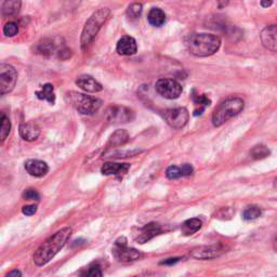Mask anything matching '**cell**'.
Listing matches in <instances>:
<instances>
[{
  "instance_id": "obj_1",
  "label": "cell",
  "mask_w": 277,
  "mask_h": 277,
  "mask_svg": "<svg viewBox=\"0 0 277 277\" xmlns=\"http://www.w3.org/2000/svg\"><path fill=\"white\" fill-rule=\"evenodd\" d=\"M72 233L73 230L71 228H64L56 232L52 236H50L34 253V263L37 267H43V265L49 263L55 257V254L66 245Z\"/></svg>"
},
{
  "instance_id": "obj_2",
  "label": "cell",
  "mask_w": 277,
  "mask_h": 277,
  "mask_svg": "<svg viewBox=\"0 0 277 277\" xmlns=\"http://www.w3.org/2000/svg\"><path fill=\"white\" fill-rule=\"evenodd\" d=\"M186 47L197 58H207L213 55L221 47V39L212 34H192L186 38Z\"/></svg>"
},
{
  "instance_id": "obj_3",
  "label": "cell",
  "mask_w": 277,
  "mask_h": 277,
  "mask_svg": "<svg viewBox=\"0 0 277 277\" xmlns=\"http://www.w3.org/2000/svg\"><path fill=\"white\" fill-rule=\"evenodd\" d=\"M245 103L242 99L231 97L225 99L218 105L212 114V123L214 127H221L231 118L237 116L244 110Z\"/></svg>"
},
{
  "instance_id": "obj_4",
  "label": "cell",
  "mask_w": 277,
  "mask_h": 277,
  "mask_svg": "<svg viewBox=\"0 0 277 277\" xmlns=\"http://www.w3.org/2000/svg\"><path fill=\"white\" fill-rule=\"evenodd\" d=\"M111 15V10L107 8H101L95 11V12L90 16L89 20L86 22L81 33L80 43L81 48L84 50L90 43L92 42L94 37L103 26L105 22L109 20Z\"/></svg>"
},
{
  "instance_id": "obj_5",
  "label": "cell",
  "mask_w": 277,
  "mask_h": 277,
  "mask_svg": "<svg viewBox=\"0 0 277 277\" xmlns=\"http://www.w3.org/2000/svg\"><path fill=\"white\" fill-rule=\"evenodd\" d=\"M70 95L73 105L75 106V109L80 114L93 115L102 106V101L98 98H93L90 97V95L77 92H72Z\"/></svg>"
},
{
  "instance_id": "obj_6",
  "label": "cell",
  "mask_w": 277,
  "mask_h": 277,
  "mask_svg": "<svg viewBox=\"0 0 277 277\" xmlns=\"http://www.w3.org/2000/svg\"><path fill=\"white\" fill-rule=\"evenodd\" d=\"M126 237H119L113 247V256L119 262H132L143 257V254L134 248H128Z\"/></svg>"
},
{
  "instance_id": "obj_7",
  "label": "cell",
  "mask_w": 277,
  "mask_h": 277,
  "mask_svg": "<svg viewBox=\"0 0 277 277\" xmlns=\"http://www.w3.org/2000/svg\"><path fill=\"white\" fill-rule=\"evenodd\" d=\"M18 80V72L12 65L0 64V93L2 95L12 91Z\"/></svg>"
},
{
  "instance_id": "obj_8",
  "label": "cell",
  "mask_w": 277,
  "mask_h": 277,
  "mask_svg": "<svg viewBox=\"0 0 277 277\" xmlns=\"http://www.w3.org/2000/svg\"><path fill=\"white\" fill-rule=\"evenodd\" d=\"M156 91L159 93L162 98L168 100L178 99L182 93V87L181 84L170 78L159 79L155 84Z\"/></svg>"
},
{
  "instance_id": "obj_9",
  "label": "cell",
  "mask_w": 277,
  "mask_h": 277,
  "mask_svg": "<svg viewBox=\"0 0 277 277\" xmlns=\"http://www.w3.org/2000/svg\"><path fill=\"white\" fill-rule=\"evenodd\" d=\"M225 252V247L221 244L198 246L190 251L192 258L197 260H212L221 257Z\"/></svg>"
},
{
  "instance_id": "obj_10",
  "label": "cell",
  "mask_w": 277,
  "mask_h": 277,
  "mask_svg": "<svg viewBox=\"0 0 277 277\" xmlns=\"http://www.w3.org/2000/svg\"><path fill=\"white\" fill-rule=\"evenodd\" d=\"M165 120L169 126L173 129H182L189 121L190 114L184 107H178V109H171L165 112L163 114Z\"/></svg>"
},
{
  "instance_id": "obj_11",
  "label": "cell",
  "mask_w": 277,
  "mask_h": 277,
  "mask_svg": "<svg viewBox=\"0 0 277 277\" xmlns=\"http://www.w3.org/2000/svg\"><path fill=\"white\" fill-rule=\"evenodd\" d=\"M105 117L110 122L126 123L133 120L134 113L125 106H111L107 109Z\"/></svg>"
},
{
  "instance_id": "obj_12",
  "label": "cell",
  "mask_w": 277,
  "mask_h": 277,
  "mask_svg": "<svg viewBox=\"0 0 277 277\" xmlns=\"http://www.w3.org/2000/svg\"><path fill=\"white\" fill-rule=\"evenodd\" d=\"M260 39L265 49L277 52V25H270L264 28Z\"/></svg>"
},
{
  "instance_id": "obj_13",
  "label": "cell",
  "mask_w": 277,
  "mask_h": 277,
  "mask_svg": "<svg viewBox=\"0 0 277 277\" xmlns=\"http://www.w3.org/2000/svg\"><path fill=\"white\" fill-rule=\"evenodd\" d=\"M161 232H162V229L158 223H155V222L149 223V224H146L144 228L140 230V233L137 238H135V240H137L138 244H145V242L150 241L157 235H159Z\"/></svg>"
},
{
  "instance_id": "obj_14",
  "label": "cell",
  "mask_w": 277,
  "mask_h": 277,
  "mask_svg": "<svg viewBox=\"0 0 277 277\" xmlns=\"http://www.w3.org/2000/svg\"><path fill=\"white\" fill-rule=\"evenodd\" d=\"M76 84L82 89L83 91L89 92V93H98L102 91V84L98 82L95 79L89 75H81L76 79Z\"/></svg>"
},
{
  "instance_id": "obj_15",
  "label": "cell",
  "mask_w": 277,
  "mask_h": 277,
  "mask_svg": "<svg viewBox=\"0 0 277 277\" xmlns=\"http://www.w3.org/2000/svg\"><path fill=\"white\" fill-rule=\"evenodd\" d=\"M116 50L120 55H133L138 51L137 41L132 37L123 36L118 40Z\"/></svg>"
},
{
  "instance_id": "obj_16",
  "label": "cell",
  "mask_w": 277,
  "mask_h": 277,
  "mask_svg": "<svg viewBox=\"0 0 277 277\" xmlns=\"http://www.w3.org/2000/svg\"><path fill=\"white\" fill-rule=\"evenodd\" d=\"M26 171L33 177L41 178L46 176L49 171V167L47 162L38 159H30L25 162Z\"/></svg>"
},
{
  "instance_id": "obj_17",
  "label": "cell",
  "mask_w": 277,
  "mask_h": 277,
  "mask_svg": "<svg viewBox=\"0 0 277 277\" xmlns=\"http://www.w3.org/2000/svg\"><path fill=\"white\" fill-rule=\"evenodd\" d=\"M39 134H40V128L38 127L37 123L32 121L21 123L20 135L23 140L32 142V141H35L39 137Z\"/></svg>"
},
{
  "instance_id": "obj_18",
  "label": "cell",
  "mask_w": 277,
  "mask_h": 277,
  "mask_svg": "<svg viewBox=\"0 0 277 277\" xmlns=\"http://www.w3.org/2000/svg\"><path fill=\"white\" fill-rule=\"evenodd\" d=\"M130 168L129 163H116V162H106L101 168V172L104 176H117V174H125Z\"/></svg>"
},
{
  "instance_id": "obj_19",
  "label": "cell",
  "mask_w": 277,
  "mask_h": 277,
  "mask_svg": "<svg viewBox=\"0 0 277 277\" xmlns=\"http://www.w3.org/2000/svg\"><path fill=\"white\" fill-rule=\"evenodd\" d=\"M21 4L22 3L19 0H7V1H3L1 5V14L3 18L18 14L21 9Z\"/></svg>"
},
{
  "instance_id": "obj_20",
  "label": "cell",
  "mask_w": 277,
  "mask_h": 277,
  "mask_svg": "<svg viewBox=\"0 0 277 277\" xmlns=\"http://www.w3.org/2000/svg\"><path fill=\"white\" fill-rule=\"evenodd\" d=\"M201 225H202V222L199 219H197V218L189 219L182 224L181 231H182L183 235L190 236V235H193L194 233H196V232H198L201 229Z\"/></svg>"
},
{
  "instance_id": "obj_21",
  "label": "cell",
  "mask_w": 277,
  "mask_h": 277,
  "mask_svg": "<svg viewBox=\"0 0 277 277\" xmlns=\"http://www.w3.org/2000/svg\"><path fill=\"white\" fill-rule=\"evenodd\" d=\"M129 141V134L123 129H119L116 130V131L111 135L110 141H109V145L110 148H116V146H120L122 144L127 143Z\"/></svg>"
},
{
  "instance_id": "obj_22",
  "label": "cell",
  "mask_w": 277,
  "mask_h": 277,
  "mask_svg": "<svg viewBox=\"0 0 277 277\" xmlns=\"http://www.w3.org/2000/svg\"><path fill=\"white\" fill-rule=\"evenodd\" d=\"M150 24L155 27H160L166 22V14L159 8H153L148 15Z\"/></svg>"
},
{
  "instance_id": "obj_23",
  "label": "cell",
  "mask_w": 277,
  "mask_h": 277,
  "mask_svg": "<svg viewBox=\"0 0 277 277\" xmlns=\"http://www.w3.org/2000/svg\"><path fill=\"white\" fill-rule=\"evenodd\" d=\"M37 98L39 100L48 101L50 104H54L55 102V94H54V88L51 83L43 84L41 89L36 92Z\"/></svg>"
},
{
  "instance_id": "obj_24",
  "label": "cell",
  "mask_w": 277,
  "mask_h": 277,
  "mask_svg": "<svg viewBox=\"0 0 277 277\" xmlns=\"http://www.w3.org/2000/svg\"><path fill=\"white\" fill-rule=\"evenodd\" d=\"M261 213L262 210L258 206H249L242 212V218H244L246 221H252V220H256L261 216Z\"/></svg>"
},
{
  "instance_id": "obj_25",
  "label": "cell",
  "mask_w": 277,
  "mask_h": 277,
  "mask_svg": "<svg viewBox=\"0 0 277 277\" xmlns=\"http://www.w3.org/2000/svg\"><path fill=\"white\" fill-rule=\"evenodd\" d=\"M250 154L254 159H263L271 154V152L265 145H257L251 150Z\"/></svg>"
},
{
  "instance_id": "obj_26",
  "label": "cell",
  "mask_w": 277,
  "mask_h": 277,
  "mask_svg": "<svg viewBox=\"0 0 277 277\" xmlns=\"http://www.w3.org/2000/svg\"><path fill=\"white\" fill-rule=\"evenodd\" d=\"M11 130V122L9 120V118L5 116L3 113L1 114V129H0V139H1V142L7 139V137L10 133Z\"/></svg>"
},
{
  "instance_id": "obj_27",
  "label": "cell",
  "mask_w": 277,
  "mask_h": 277,
  "mask_svg": "<svg viewBox=\"0 0 277 277\" xmlns=\"http://www.w3.org/2000/svg\"><path fill=\"white\" fill-rule=\"evenodd\" d=\"M80 277H103V274H102V270L99 265L93 264L84 271V272H82Z\"/></svg>"
},
{
  "instance_id": "obj_28",
  "label": "cell",
  "mask_w": 277,
  "mask_h": 277,
  "mask_svg": "<svg viewBox=\"0 0 277 277\" xmlns=\"http://www.w3.org/2000/svg\"><path fill=\"white\" fill-rule=\"evenodd\" d=\"M53 49H54L53 42L51 40H48V39H44V40H42V42L38 43V46H37L38 52L41 54L51 53L53 51Z\"/></svg>"
},
{
  "instance_id": "obj_29",
  "label": "cell",
  "mask_w": 277,
  "mask_h": 277,
  "mask_svg": "<svg viewBox=\"0 0 277 277\" xmlns=\"http://www.w3.org/2000/svg\"><path fill=\"white\" fill-rule=\"evenodd\" d=\"M142 13V4L141 3H132L127 9V15L130 19H137Z\"/></svg>"
},
{
  "instance_id": "obj_30",
  "label": "cell",
  "mask_w": 277,
  "mask_h": 277,
  "mask_svg": "<svg viewBox=\"0 0 277 277\" xmlns=\"http://www.w3.org/2000/svg\"><path fill=\"white\" fill-rule=\"evenodd\" d=\"M19 33V25L15 22H9L3 26V34L7 37H13Z\"/></svg>"
},
{
  "instance_id": "obj_31",
  "label": "cell",
  "mask_w": 277,
  "mask_h": 277,
  "mask_svg": "<svg viewBox=\"0 0 277 277\" xmlns=\"http://www.w3.org/2000/svg\"><path fill=\"white\" fill-rule=\"evenodd\" d=\"M166 176L168 179L170 180H177L182 176V171H181V168L177 167V166H170L166 171Z\"/></svg>"
},
{
  "instance_id": "obj_32",
  "label": "cell",
  "mask_w": 277,
  "mask_h": 277,
  "mask_svg": "<svg viewBox=\"0 0 277 277\" xmlns=\"http://www.w3.org/2000/svg\"><path fill=\"white\" fill-rule=\"evenodd\" d=\"M22 197L26 200H39L40 198V195H39L38 192L34 189H27L23 192Z\"/></svg>"
},
{
  "instance_id": "obj_33",
  "label": "cell",
  "mask_w": 277,
  "mask_h": 277,
  "mask_svg": "<svg viewBox=\"0 0 277 277\" xmlns=\"http://www.w3.org/2000/svg\"><path fill=\"white\" fill-rule=\"evenodd\" d=\"M194 99V103L196 105H199L200 106V109L203 111V109H205V106H208V105H210L211 103V101L209 100L206 95H195V97L193 98Z\"/></svg>"
},
{
  "instance_id": "obj_34",
  "label": "cell",
  "mask_w": 277,
  "mask_h": 277,
  "mask_svg": "<svg viewBox=\"0 0 277 277\" xmlns=\"http://www.w3.org/2000/svg\"><path fill=\"white\" fill-rule=\"evenodd\" d=\"M36 211H37V206L35 205H28L22 208V212H23L25 216H33V214L36 213Z\"/></svg>"
},
{
  "instance_id": "obj_35",
  "label": "cell",
  "mask_w": 277,
  "mask_h": 277,
  "mask_svg": "<svg viewBox=\"0 0 277 277\" xmlns=\"http://www.w3.org/2000/svg\"><path fill=\"white\" fill-rule=\"evenodd\" d=\"M181 171H182L183 177H188V176H191L194 170H193V167H192L190 163H184V165L181 167Z\"/></svg>"
},
{
  "instance_id": "obj_36",
  "label": "cell",
  "mask_w": 277,
  "mask_h": 277,
  "mask_svg": "<svg viewBox=\"0 0 277 277\" xmlns=\"http://www.w3.org/2000/svg\"><path fill=\"white\" fill-rule=\"evenodd\" d=\"M180 258H170V259H167V260H163V261L160 262V264L162 265H172V264H176L177 262L180 261Z\"/></svg>"
},
{
  "instance_id": "obj_37",
  "label": "cell",
  "mask_w": 277,
  "mask_h": 277,
  "mask_svg": "<svg viewBox=\"0 0 277 277\" xmlns=\"http://www.w3.org/2000/svg\"><path fill=\"white\" fill-rule=\"evenodd\" d=\"M5 277H22V274L19 270H12Z\"/></svg>"
},
{
  "instance_id": "obj_38",
  "label": "cell",
  "mask_w": 277,
  "mask_h": 277,
  "mask_svg": "<svg viewBox=\"0 0 277 277\" xmlns=\"http://www.w3.org/2000/svg\"><path fill=\"white\" fill-rule=\"evenodd\" d=\"M271 4H272V1H268V2H264V1H262V2H261V5H262V7H264V8L270 7Z\"/></svg>"
},
{
  "instance_id": "obj_39",
  "label": "cell",
  "mask_w": 277,
  "mask_h": 277,
  "mask_svg": "<svg viewBox=\"0 0 277 277\" xmlns=\"http://www.w3.org/2000/svg\"><path fill=\"white\" fill-rule=\"evenodd\" d=\"M273 247H274V250L277 252V236L275 237V239L273 241Z\"/></svg>"
},
{
  "instance_id": "obj_40",
  "label": "cell",
  "mask_w": 277,
  "mask_h": 277,
  "mask_svg": "<svg viewBox=\"0 0 277 277\" xmlns=\"http://www.w3.org/2000/svg\"><path fill=\"white\" fill-rule=\"evenodd\" d=\"M274 188L277 190V178H276L275 181H274Z\"/></svg>"
},
{
  "instance_id": "obj_41",
  "label": "cell",
  "mask_w": 277,
  "mask_h": 277,
  "mask_svg": "<svg viewBox=\"0 0 277 277\" xmlns=\"http://www.w3.org/2000/svg\"><path fill=\"white\" fill-rule=\"evenodd\" d=\"M135 277H144V276H135Z\"/></svg>"
}]
</instances>
